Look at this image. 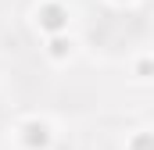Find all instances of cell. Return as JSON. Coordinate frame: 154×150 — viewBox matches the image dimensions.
I'll return each instance as SVG.
<instances>
[{
    "mask_svg": "<svg viewBox=\"0 0 154 150\" xmlns=\"http://www.w3.org/2000/svg\"><path fill=\"white\" fill-rule=\"evenodd\" d=\"M90 36L104 50H118V46H125V43H133V39L140 36V18L136 14H104L93 25Z\"/></svg>",
    "mask_w": 154,
    "mask_h": 150,
    "instance_id": "obj_1",
    "label": "cell"
}]
</instances>
